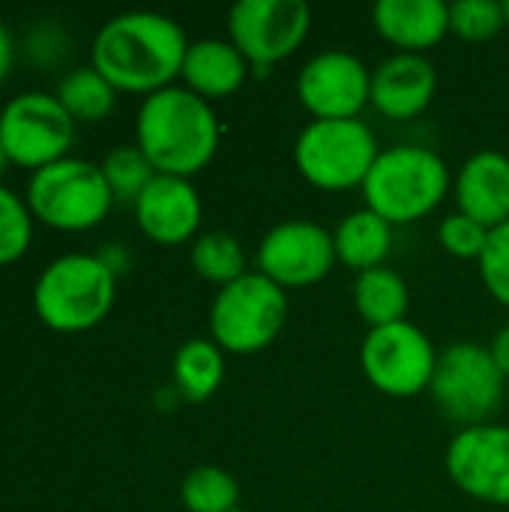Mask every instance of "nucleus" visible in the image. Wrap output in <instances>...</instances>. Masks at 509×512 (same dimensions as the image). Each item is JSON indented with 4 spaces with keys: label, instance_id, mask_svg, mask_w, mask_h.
<instances>
[{
    "label": "nucleus",
    "instance_id": "nucleus-1",
    "mask_svg": "<svg viewBox=\"0 0 509 512\" xmlns=\"http://www.w3.org/2000/svg\"><path fill=\"white\" fill-rule=\"evenodd\" d=\"M189 39L162 12H120L108 18L90 45V66L123 93H156L183 72Z\"/></svg>",
    "mask_w": 509,
    "mask_h": 512
},
{
    "label": "nucleus",
    "instance_id": "nucleus-23",
    "mask_svg": "<svg viewBox=\"0 0 509 512\" xmlns=\"http://www.w3.org/2000/svg\"><path fill=\"white\" fill-rule=\"evenodd\" d=\"M54 96L69 111V117L78 123H99L105 120L117 105V90L108 78H102L93 66H78L69 75L60 78Z\"/></svg>",
    "mask_w": 509,
    "mask_h": 512
},
{
    "label": "nucleus",
    "instance_id": "nucleus-18",
    "mask_svg": "<svg viewBox=\"0 0 509 512\" xmlns=\"http://www.w3.org/2000/svg\"><path fill=\"white\" fill-rule=\"evenodd\" d=\"M375 30L405 54H423L450 33V6L444 0H378Z\"/></svg>",
    "mask_w": 509,
    "mask_h": 512
},
{
    "label": "nucleus",
    "instance_id": "nucleus-36",
    "mask_svg": "<svg viewBox=\"0 0 509 512\" xmlns=\"http://www.w3.org/2000/svg\"><path fill=\"white\" fill-rule=\"evenodd\" d=\"M234 512H249V510H243V507H240V510H234Z\"/></svg>",
    "mask_w": 509,
    "mask_h": 512
},
{
    "label": "nucleus",
    "instance_id": "nucleus-28",
    "mask_svg": "<svg viewBox=\"0 0 509 512\" xmlns=\"http://www.w3.org/2000/svg\"><path fill=\"white\" fill-rule=\"evenodd\" d=\"M507 27L501 0H459L450 6V30L468 42H486Z\"/></svg>",
    "mask_w": 509,
    "mask_h": 512
},
{
    "label": "nucleus",
    "instance_id": "nucleus-3",
    "mask_svg": "<svg viewBox=\"0 0 509 512\" xmlns=\"http://www.w3.org/2000/svg\"><path fill=\"white\" fill-rule=\"evenodd\" d=\"M366 210L387 225H408L426 219L450 192L447 162L420 144H396L378 153L363 180Z\"/></svg>",
    "mask_w": 509,
    "mask_h": 512
},
{
    "label": "nucleus",
    "instance_id": "nucleus-12",
    "mask_svg": "<svg viewBox=\"0 0 509 512\" xmlns=\"http://www.w3.org/2000/svg\"><path fill=\"white\" fill-rule=\"evenodd\" d=\"M258 273L279 288H309L321 282L336 264L333 234L315 222L291 219L270 228L255 255Z\"/></svg>",
    "mask_w": 509,
    "mask_h": 512
},
{
    "label": "nucleus",
    "instance_id": "nucleus-17",
    "mask_svg": "<svg viewBox=\"0 0 509 512\" xmlns=\"http://www.w3.org/2000/svg\"><path fill=\"white\" fill-rule=\"evenodd\" d=\"M459 213L477 219L489 231L509 222V156L498 150L474 153L456 177Z\"/></svg>",
    "mask_w": 509,
    "mask_h": 512
},
{
    "label": "nucleus",
    "instance_id": "nucleus-30",
    "mask_svg": "<svg viewBox=\"0 0 509 512\" xmlns=\"http://www.w3.org/2000/svg\"><path fill=\"white\" fill-rule=\"evenodd\" d=\"M480 276L489 294L509 309V222L489 234V246L480 258Z\"/></svg>",
    "mask_w": 509,
    "mask_h": 512
},
{
    "label": "nucleus",
    "instance_id": "nucleus-11",
    "mask_svg": "<svg viewBox=\"0 0 509 512\" xmlns=\"http://www.w3.org/2000/svg\"><path fill=\"white\" fill-rule=\"evenodd\" d=\"M312 9L306 0H240L228 12L234 48L258 72H270L309 36Z\"/></svg>",
    "mask_w": 509,
    "mask_h": 512
},
{
    "label": "nucleus",
    "instance_id": "nucleus-33",
    "mask_svg": "<svg viewBox=\"0 0 509 512\" xmlns=\"http://www.w3.org/2000/svg\"><path fill=\"white\" fill-rule=\"evenodd\" d=\"M6 165H9V153H6V147H3V141H0V177H3V171H6Z\"/></svg>",
    "mask_w": 509,
    "mask_h": 512
},
{
    "label": "nucleus",
    "instance_id": "nucleus-2",
    "mask_svg": "<svg viewBox=\"0 0 509 512\" xmlns=\"http://www.w3.org/2000/svg\"><path fill=\"white\" fill-rule=\"evenodd\" d=\"M135 144L156 174L192 177L219 150V120L207 99L186 87H165L144 96L135 117Z\"/></svg>",
    "mask_w": 509,
    "mask_h": 512
},
{
    "label": "nucleus",
    "instance_id": "nucleus-10",
    "mask_svg": "<svg viewBox=\"0 0 509 512\" xmlns=\"http://www.w3.org/2000/svg\"><path fill=\"white\" fill-rule=\"evenodd\" d=\"M0 141L9 153V162L39 171L69 156L75 120L54 93L27 90L3 105Z\"/></svg>",
    "mask_w": 509,
    "mask_h": 512
},
{
    "label": "nucleus",
    "instance_id": "nucleus-21",
    "mask_svg": "<svg viewBox=\"0 0 509 512\" xmlns=\"http://www.w3.org/2000/svg\"><path fill=\"white\" fill-rule=\"evenodd\" d=\"M171 375H174V390L186 402L201 405L219 390L225 378V351L213 339H189L177 348Z\"/></svg>",
    "mask_w": 509,
    "mask_h": 512
},
{
    "label": "nucleus",
    "instance_id": "nucleus-14",
    "mask_svg": "<svg viewBox=\"0 0 509 512\" xmlns=\"http://www.w3.org/2000/svg\"><path fill=\"white\" fill-rule=\"evenodd\" d=\"M447 474L474 501L509 504V426L462 429L447 447Z\"/></svg>",
    "mask_w": 509,
    "mask_h": 512
},
{
    "label": "nucleus",
    "instance_id": "nucleus-31",
    "mask_svg": "<svg viewBox=\"0 0 509 512\" xmlns=\"http://www.w3.org/2000/svg\"><path fill=\"white\" fill-rule=\"evenodd\" d=\"M489 351H492V357H495L498 369L504 372V378H509V324L498 330V336H495V342H492V348H489Z\"/></svg>",
    "mask_w": 509,
    "mask_h": 512
},
{
    "label": "nucleus",
    "instance_id": "nucleus-29",
    "mask_svg": "<svg viewBox=\"0 0 509 512\" xmlns=\"http://www.w3.org/2000/svg\"><path fill=\"white\" fill-rule=\"evenodd\" d=\"M489 228L480 225L477 219L465 216V213H453L438 225V243L453 255V258H465V261H480L486 246H489Z\"/></svg>",
    "mask_w": 509,
    "mask_h": 512
},
{
    "label": "nucleus",
    "instance_id": "nucleus-26",
    "mask_svg": "<svg viewBox=\"0 0 509 512\" xmlns=\"http://www.w3.org/2000/svg\"><path fill=\"white\" fill-rule=\"evenodd\" d=\"M102 174H105V183H108L114 201H129V204H135L138 195L147 189V183L156 177L153 165L138 150V144L114 147L102 159Z\"/></svg>",
    "mask_w": 509,
    "mask_h": 512
},
{
    "label": "nucleus",
    "instance_id": "nucleus-19",
    "mask_svg": "<svg viewBox=\"0 0 509 512\" xmlns=\"http://www.w3.org/2000/svg\"><path fill=\"white\" fill-rule=\"evenodd\" d=\"M249 75V60L234 48L231 39H198L189 42L183 72L186 90L201 99H228L234 96Z\"/></svg>",
    "mask_w": 509,
    "mask_h": 512
},
{
    "label": "nucleus",
    "instance_id": "nucleus-13",
    "mask_svg": "<svg viewBox=\"0 0 509 512\" xmlns=\"http://www.w3.org/2000/svg\"><path fill=\"white\" fill-rule=\"evenodd\" d=\"M297 96L315 120H348L372 102V72L342 48L318 51L297 78Z\"/></svg>",
    "mask_w": 509,
    "mask_h": 512
},
{
    "label": "nucleus",
    "instance_id": "nucleus-25",
    "mask_svg": "<svg viewBox=\"0 0 509 512\" xmlns=\"http://www.w3.org/2000/svg\"><path fill=\"white\" fill-rule=\"evenodd\" d=\"M180 501L189 512H234L240 510V483L225 468L201 465L186 474Z\"/></svg>",
    "mask_w": 509,
    "mask_h": 512
},
{
    "label": "nucleus",
    "instance_id": "nucleus-27",
    "mask_svg": "<svg viewBox=\"0 0 509 512\" xmlns=\"http://www.w3.org/2000/svg\"><path fill=\"white\" fill-rule=\"evenodd\" d=\"M33 240V213L24 198L0 183V267L15 264Z\"/></svg>",
    "mask_w": 509,
    "mask_h": 512
},
{
    "label": "nucleus",
    "instance_id": "nucleus-16",
    "mask_svg": "<svg viewBox=\"0 0 509 512\" xmlns=\"http://www.w3.org/2000/svg\"><path fill=\"white\" fill-rule=\"evenodd\" d=\"M438 90V72L423 54H393L372 72V105L390 120L423 114Z\"/></svg>",
    "mask_w": 509,
    "mask_h": 512
},
{
    "label": "nucleus",
    "instance_id": "nucleus-8",
    "mask_svg": "<svg viewBox=\"0 0 509 512\" xmlns=\"http://www.w3.org/2000/svg\"><path fill=\"white\" fill-rule=\"evenodd\" d=\"M504 390L507 378L489 348L456 342L438 354L429 393L435 396L441 414L453 423H462V429L489 423L504 402Z\"/></svg>",
    "mask_w": 509,
    "mask_h": 512
},
{
    "label": "nucleus",
    "instance_id": "nucleus-35",
    "mask_svg": "<svg viewBox=\"0 0 509 512\" xmlns=\"http://www.w3.org/2000/svg\"><path fill=\"white\" fill-rule=\"evenodd\" d=\"M0 117H3V102H0Z\"/></svg>",
    "mask_w": 509,
    "mask_h": 512
},
{
    "label": "nucleus",
    "instance_id": "nucleus-9",
    "mask_svg": "<svg viewBox=\"0 0 509 512\" xmlns=\"http://www.w3.org/2000/svg\"><path fill=\"white\" fill-rule=\"evenodd\" d=\"M366 381L393 399H411L432 387L438 354L432 339L411 321L375 327L360 345Z\"/></svg>",
    "mask_w": 509,
    "mask_h": 512
},
{
    "label": "nucleus",
    "instance_id": "nucleus-4",
    "mask_svg": "<svg viewBox=\"0 0 509 512\" xmlns=\"http://www.w3.org/2000/svg\"><path fill=\"white\" fill-rule=\"evenodd\" d=\"M117 297V276L99 255L69 252L45 264L33 282V312L54 333H84L102 324Z\"/></svg>",
    "mask_w": 509,
    "mask_h": 512
},
{
    "label": "nucleus",
    "instance_id": "nucleus-32",
    "mask_svg": "<svg viewBox=\"0 0 509 512\" xmlns=\"http://www.w3.org/2000/svg\"><path fill=\"white\" fill-rule=\"evenodd\" d=\"M12 60H15V42H12V33H9V27L0 21V81L9 75V69H12Z\"/></svg>",
    "mask_w": 509,
    "mask_h": 512
},
{
    "label": "nucleus",
    "instance_id": "nucleus-5",
    "mask_svg": "<svg viewBox=\"0 0 509 512\" xmlns=\"http://www.w3.org/2000/svg\"><path fill=\"white\" fill-rule=\"evenodd\" d=\"M33 219L57 231H90L111 213L114 195L102 165L66 156L30 174L24 195Z\"/></svg>",
    "mask_w": 509,
    "mask_h": 512
},
{
    "label": "nucleus",
    "instance_id": "nucleus-7",
    "mask_svg": "<svg viewBox=\"0 0 509 512\" xmlns=\"http://www.w3.org/2000/svg\"><path fill=\"white\" fill-rule=\"evenodd\" d=\"M288 321V294L267 276L246 273L219 288L210 306V336L228 354H258Z\"/></svg>",
    "mask_w": 509,
    "mask_h": 512
},
{
    "label": "nucleus",
    "instance_id": "nucleus-22",
    "mask_svg": "<svg viewBox=\"0 0 509 512\" xmlns=\"http://www.w3.org/2000/svg\"><path fill=\"white\" fill-rule=\"evenodd\" d=\"M354 303L360 318L369 324V330L375 327H387V324H399L408 321V285L405 279L390 270V267H375L366 273H357L354 282Z\"/></svg>",
    "mask_w": 509,
    "mask_h": 512
},
{
    "label": "nucleus",
    "instance_id": "nucleus-6",
    "mask_svg": "<svg viewBox=\"0 0 509 512\" xmlns=\"http://www.w3.org/2000/svg\"><path fill=\"white\" fill-rule=\"evenodd\" d=\"M378 153V138L360 117L312 120L294 144V162L300 174L324 192L363 186Z\"/></svg>",
    "mask_w": 509,
    "mask_h": 512
},
{
    "label": "nucleus",
    "instance_id": "nucleus-15",
    "mask_svg": "<svg viewBox=\"0 0 509 512\" xmlns=\"http://www.w3.org/2000/svg\"><path fill=\"white\" fill-rule=\"evenodd\" d=\"M132 207L141 234L159 246H180L201 228V198L186 177L156 174Z\"/></svg>",
    "mask_w": 509,
    "mask_h": 512
},
{
    "label": "nucleus",
    "instance_id": "nucleus-20",
    "mask_svg": "<svg viewBox=\"0 0 509 512\" xmlns=\"http://www.w3.org/2000/svg\"><path fill=\"white\" fill-rule=\"evenodd\" d=\"M333 246H336V261L345 264L348 270L366 273L384 267L393 246V225H387L372 210H354L336 225Z\"/></svg>",
    "mask_w": 509,
    "mask_h": 512
},
{
    "label": "nucleus",
    "instance_id": "nucleus-34",
    "mask_svg": "<svg viewBox=\"0 0 509 512\" xmlns=\"http://www.w3.org/2000/svg\"><path fill=\"white\" fill-rule=\"evenodd\" d=\"M504 9H507V27H509V0H507V3H504Z\"/></svg>",
    "mask_w": 509,
    "mask_h": 512
},
{
    "label": "nucleus",
    "instance_id": "nucleus-24",
    "mask_svg": "<svg viewBox=\"0 0 509 512\" xmlns=\"http://www.w3.org/2000/svg\"><path fill=\"white\" fill-rule=\"evenodd\" d=\"M192 267L201 279L225 288L246 276V252L240 240L228 231H207L198 234L192 243Z\"/></svg>",
    "mask_w": 509,
    "mask_h": 512
}]
</instances>
